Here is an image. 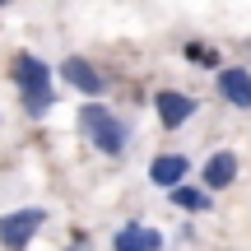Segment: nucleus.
Instances as JSON below:
<instances>
[{
    "mask_svg": "<svg viewBox=\"0 0 251 251\" xmlns=\"http://www.w3.org/2000/svg\"><path fill=\"white\" fill-rule=\"evenodd\" d=\"M186 172H191V163L181 158V153H158V158L149 163V181L158 191H172L177 181H186Z\"/></svg>",
    "mask_w": 251,
    "mask_h": 251,
    "instance_id": "nucleus-7",
    "label": "nucleus"
},
{
    "mask_svg": "<svg viewBox=\"0 0 251 251\" xmlns=\"http://www.w3.org/2000/svg\"><path fill=\"white\" fill-rule=\"evenodd\" d=\"M42 224H47V209H37V205L0 214V247L5 251H24L37 233H42Z\"/></svg>",
    "mask_w": 251,
    "mask_h": 251,
    "instance_id": "nucleus-3",
    "label": "nucleus"
},
{
    "mask_svg": "<svg viewBox=\"0 0 251 251\" xmlns=\"http://www.w3.org/2000/svg\"><path fill=\"white\" fill-rule=\"evenodd\" d=\"M14 89H19V102H24L28 117H47L56 107V89H51V65L33 51H19L14 56Z\"/></svg>",
    "mask_w": 251,
    "mask_h": 251,
    "instance_id": "nucleus-1",
    "label": "nucleus"
},
{
    "mask_svg": "<svg viewBox=\"0 0 251 251\" xmlns=\"http://www.w3.org/2000/svg\"><path fill=\"white\" fill-rule=\"evenodd\" d=\"M112 251H163V233H153V228L144 224H126L117 237H112Z\"/></svg>",
    "mask_w": 251,
    "mask_h": 251,
    "instance_id": "nucleus-8",
    "label": "nucleus"
},
{
    "mask_svg": "<svg viewBox=\"0 0 251 251\" xmlns=\"http://www.w3.org/2000/svg\"><path fill=\"white\" fill-rule=\"evenodd\" d=\"M0 5H9V0H0Z\"/></svg>",
    "mask_w": 251,
    "mask_h": 251,
    "instance_id": "nucleus-13",
    "label": "nucleus"
},
{
    "mask_svg": "<svg viewBox=\"0 0 251 251\" xmlns=\"http://www.w3.org/2000/svg\"><path fill=\"white\" fill-rule=\"evenodd\" d=\"M219 93H224L233 107L251 112V70H242V65H224V70H219Z\"/></svg>",
    "mask_w": 251,
    "mask_h": 251,
    "instance_id": "nucleus-6",
    "label": "nucleus"
},
{
    "mask_svg": "<svg viewBox=\"0 0 251 251\" xmlns=\"http://www.w3.org/2000/svg\"><path fill=\"white\" fill-rule=\"evenodd\" d=\"M168 196H172V205H177V209H186V214H205V209H209V196H205V191L181 186V181L168 191Z\"/></svg>",
    "mask_w": 251,
    "mask_h": 251,
    "instance_id": "nucleus-10",
    "label": "nucleus"
},
{
    "mask_svg": "<svg viewBox=\"0 0 251 251\" xmlns=\"http://www.w3.org/2000/svg\"><path fill=\"white\" fill-rule=\"evenodd\" d=\"M196 107H200V102L191 98V93H181V89H158V93H153V112H158L163 130H177V126H186L191 117H196Z\"/></svg>",
    "mask_w": 251,
    "mask_h": 251,
    "instance_id": "nucleus-4",
    "label": "nucleus"
},
{
    "mask_svg": "<svg viewBox=\"0 0 251 251\" xmlns=\"http://www.w3.org/2000/svg\"><path fill=\"white\" fill-rule=\"evenodd\" d=\"M70 251H89V242H84V237H79V242H75V247H70Z\"/></svg>",
    "mask_w": 251,
    "mask_h": 251,
    "instance_id": "nucleus-12",
    "label": "nucleus"
},
{
    "mask_svg": "<svg viewBox=\"0 0 251 251\" xmlns=\"http://www.w3.org/2000/svg\"><path fill=\"white\" fill-rule=\"evenodd\" d=\"M79 130L89 135V144H93L98 153H107V158H117V153L126 149V135H130V130H126V121L112 117L98 98H89V102L79 107Z\"/></svg>",
    "mask_w": 251,
    "mask_h": 251,
    "instance_id": "nucleus-2",
    "label": "nucleus"
},
{
    "mask_svg": "<svg viewBox=\"0 0 251 251\" xmlns=\"http://www.w3.org/2000/svg\"><path fill=\"white\" fill-rule=\"evenodd\" d=\"M233 181H237V153H228V149L209 153V163H205V186L209 191H224V186H233Z\"/></svg>",
    "mask_w": 251,
    "mask_h": 251,
    "instance_id": "nucleus-9",
    "label": "nucleus"
},
{
    "mask_svg": "<svg viewBox=\"0 0 251 251\" xmlns=\"http://www.w3.org/2000/svg\"><path fill=\"white\" fill-rule=\"evenodd\" d=\"M186 61H196V65H209V70H219V51H214V47H200V42H186Z\"/></svg>",
    "mask_w": 251,
    "mask_h": 251,
    "instance_id": "nucleus-11",
    "label": "nucleus"
},
{
    "mask_svg": "<svg viewBox=\"0 0 251 251\" xmlns=\"http://www.w3.org/2000/svg\"><path fill=\"white\" fill-rule=\"evenodd\" d=\"M61 79L70 84V89H79L84 98H98V93L107 89V79H102V75L93 70L84 56H65V61H61Z\"/></svg>",
    "mask_w": 251,
    "mask_h": 251,
    "instance_id": "nucleus-5",
    "label": "nucleus"
}]
</instances>
